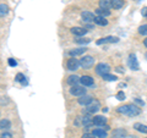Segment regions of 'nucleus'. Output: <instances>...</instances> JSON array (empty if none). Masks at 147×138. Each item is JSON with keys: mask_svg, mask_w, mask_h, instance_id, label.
Wrapping results in <instances>:
<instances>
[{"mask_svg": "<svg viewBox=\"0 0 147 138\" xmlns=\"http://www.w3.org/2000/svg\"><path fill=\"white\" fill-rule=\"evenodd\" d=\"M118 113H121V114H125L127 116H137V115L141 114V109L139 107H136L135 104H127V105H123V107H119L118 108Z\"/></svg>", "mask_w": 147, "mask_h": 138, "instance_id": "f257e3e1", "label": "nucleus"}, {"mask_svg": "<svg viewBox=\"0 0 147 138\" xmlns=\"http://www.w3.org/2000/svg\"><path fill=\"white\" fill-rule=\"evenodd\" d=\"M99 109H100L99 102H98V100H96V99H93V100H92V102L86 107V109L84 110V113H85L86 115H91V114L97 113Z\"/></svg>", "mask_w": 147, "mask_h": 138, "instance_id": "f03ea898", "label": "nucleus"}, {"mask_svg": "<svg viewBox=\"0 0 147 138\" xmlns=\"http://www.w3.org/2000/svg\"><path fill=\"white\" fill-rule=\"evenodd\" d=\"M94 65V59L90 56V55H86V56L80 59V66L84 68H91Z\"/></svg>", "mask_w": 147, "mask_h": 138, "instance_id": "7ed1b4c3", "label": "nucleus"}, {"mask_svg": "<svg viewBox=\"0 0 147 138\" xmlns=\"http://www.w3.org/2000/svg\"><path fill=\"white\" fill-rule=\"evenodd\" d=\"M94 71H96V73H97V75L103 76V75H105V73H109V71H110V66L107 65V64L100 62V64H98V65L96 66Z\"/></svg>", "mask_w": 147, "mask_h": 138, "instance_id": "20e7f679", "label": "nucleus"}, {"mask_svg": "<svg viewBox=\"0 0 147 138\" xmlns=\"http://www.w3.org/2000/svg\"><path fill=\"white\" fill-rule=\"evenodd\" d=\"M70 93H71V95L79 96V98H80V96L86 94V89H85L84 86H72L71 89H70Z\"/></svg>", "mask_w": 147, "mask_h": 138, "instance_id": "39448f33", "label": "nucleus"}, {"mask_svg": "<svg viewBox=\"0 0 147 138\" xmlns=\"http://www.w3.org/2000/svg\"><path fill=\"white\" fill-rule=\"evenodd\" d=\"M66 67H67L69 71H76L77 68L80 67V60H77L76 58H70L67 60Z\"/></svg>", "mask_w": 147, "mask_h": 138, "instance_id": "423d86ee", "label": "nucleus"}, {"mask_svg": "<svg viewBox=\"0 0 147 138\" xmlns=\"http://www.w3.org/2000/svg\"><path fill=\"white\" fill-rule=\"evenodd\" d=\"M127 65L131 70L134 71H137L140 68L139 66V62H137V59H136V55L135 54H130L129 55V60H127Z\"/></svg>", "mask_w": 147, "mask_h": 138, "instance_id": "0eeeda50", "label": "nucleus"}, {"mask_svg": "<svg viewBox=\"0 0 147 138\" xmlns=\"http://www.w3.org/2000/svg\"><path fill=\"white\" fill-rule=\"evenodd\" d=\"M119 42V38L118 37H112V36H109V37H105V38H100L98 39L97 43L98 45H102V44H107V43H118Z\"/></svg>", "mask_w": 147, "mask_h": 138, "instance_id": "6e6552de", "label": "nucleus"}, {"mask_svg": "<svg viewBox=\"0 0 147 138\" xmlns=\"http://www.w3.org/2000/svg\"><path fill=\"white\" fill-rule=\"evenodd\" d=\"M80 83L84 87H92V86H94L93 78H92L91 76H82L80 78Z\"/></svg>", "mask_w": 147, "mask_h": 138, "instance_id": "1a4fd4ad", "label": "nucleus"}, {"mask_svg": "<svg viewBox=\"0 0 147 138\" xmlns=\"http://www.w3.org/2000/svg\"><path fill=\"white\" fill-rule=\"evenodd\" d=\"M94 15L92 13L91 11H84L81 13V18H82V21L86 22V23H90V22H93L94 20Z\"/></svg>", "mask_w": 147, "mask_h": 138, "instance_id": "9d476101", "label": "nucleus"}, {"mask_svg": "<svg viewBox=\"0 0 147 138\" xmlns=\"http://www.w3.org/2000/svg\"><path fill=\"white\" fill-rule=\"evenodd\" d=\"M105 123H107V119L104 116H94L92 119V125H94V126L102 127L103 125H105Z\"/></svg>", "mask_w": 147, "mask_h": 138, "instance_id": "9b49d317", "label": "nucleus"}, {"mask_svg": "<svg viewBox=\"0 0 147 138\" xmlns=\"http://www.w3.org/2000/svg\"><path fill=\"white\" fill-rule=\"evenodd\" d=\"M112 138H126V131L124 128H117L112 132Z\"/></svg>", "mask_w": 147, "mask_h": 138, "instance_id": "f8f14e48", "label": "nucleus"}, {"mask_svg": "<svg viewBox=\"0 0 147 138\" xmlns=\"http://www.w3.org/2000/svg\"><path fill=\"white\" fill-rule=\"evenodd\" d=\"M92 100H93V99H92V96H91V95L85 94V95L80 96L77 102H79V104H80V105H82V107H87V105H88V104L92 102Z\"/></svg>", "mask_w": 147, "mask_h": 138, "instance_id": "ddd939ff", "label": "nucleus"}, {"mask_svg": "<svg viewBox=\"0 0 147 138\" xmlns=\"http://www.w3.org/2000/svg\"><path fill=\"white\" fill-rule=\"evenodd\" d=\"M71 33L75 34V36H79V37H82L87 33V29L85 27H72L71 28Z\"/></svg>", "mask_w": 147, "mask_h": 138, "instance_id": "4468645a", "label": "nucleus"}, {"mask_svg": "<svg viewBox=\"0 0 147 138\" xmlns=\"http://www.w3.org/2000/svg\"><path fill=\"white\" fill-rule=\"evenodd\" d=\"M93 22L97 26H107L108 25V20L105 17H103V16H96Z\"/></svg>", "mask_w": 147, "mask_h": 138, "instance_id": "2eb2a0df", "label": "nucleus"}, {"mask_svg": "<svg viewBox=\"0 0 147 138\" xmlns=\"http://www.w3.org/2000/svg\"><path fill=\"white\" fill-rule=\"evenodd\" d=\"M66 82H67V84H70L71 87H72V86H77V83L80 82V77L76 76V75H71V76L67 77Z\"/></svg>", "mask_w": 147, "mask_h": 138, "instance_id": "dca6fc26", "label": "nucleus"}, {"mask_svg": "<svg viewBox=\"0 0 147 138\" xmlns=\"http://www.w3.org/2000/svg\"><path fill=\"white\" fill-rule=\"evenodd\" d=\"M92 133H93L94 137H98V138H107V136H108L107 131L102 130V128H96V130H93Z\"/></svg>", "mask_w": 147, "mask_h": 138, "instance_id": "f3484780", "label": "nucleus"}, {"mask_svg": "<svg viewBox=\"0 0 147 138\" xmlns=\"http://www.w3.org/2000/svg\"><path fill=\"white\" fill-rule=\"evenodd\" d=\"M11 128V122L7 119H4V120L0 121V130L3 131H9Z\"/></svg>", "mask_w": 147, "mask_h": 138, "instance_id": "a211bd4d", "label": "nucleus"}, {"mask_svg": "<svg viewBox=\"0 0 147 138\" xmlns=\"http://www.w3.org/2000/svg\"><path fill=\"white\" fill-rule=\"evenodd\" d=\"M112 7V0H99V9L109 10Z\"/></svg>", "mask_w": 147, "mask_h": 138, "instance_id": "6ab92c4d", "label": "nucleus"}, {"mask_svg": "<svg viewBox=\"0 0 147 138\" xmlns=\"http://www.w3.org/2000/svg\"><path fill=\"white\" fill-rule=\"evenodd\" d=\"M86 48H79V49H72V50H70L69 52V54L71 55L72 58H75V56H77V55H82L85 52H86Z\"/></svg>", "mask_w": 147, "mask_h": 138, "instance_id": "aec40b11", "label": "nucleus"}, {"mask_svg": "<svg viewBox=\"0 0 147 138\" xmlns=\"http://www.w3.org/2000/svg\"><path fill=\"white\" fill-rule=\"evenodd\" d=\"M134 128L136 131H139L141 133H146L147 135V126L144 125V123H140V122H136L135 125H134Z\"/></svg>", "mask_w": 147, "mask_h": 138, "instance_id": "412c9836", "label": "nucleus"}, {"mask_svg": "<svg viewBox=\"0 0 147 138\" xmlns=\"http://www.w3.org/2000/svg\"><path fill=\"white\" fill-rule=\"evenodd\" d=\"M124 6V0H112V7L115 9V10H119Z\"/></svg>", "mask_w": 147, "mask_h": 138, "instance_id": "4be33fe9", "label": "nucleus"}, {"mask_svg": "<svg viewBox=\"0 0 147 138\" xmlns=\"http://www.w3.org/2000/svg\"><path fill=\"white\" fill-rule=\"evenodd\" d=\"M15 81H16V82H20V83H22V84H27L26 77H25L24 73H17L16 77H15Z\"/></svg>", "mask_w": 147, "mask_h": 138, "instance_id": "5701e85b", "label": "nucleus"}, {"mask_svg": "<svg viewBox=\"0 0 147 138\" xmlns=\"http://www.w3.org/2000/svg\"><path fill=\"white\" fill-rule=\"evenodd\" d=\"M9 13V7L7 5H5V4H0V17L5 16Z\"/></svg>", "mask_w": 147, "mask_h": 138, "instance_id": "b1692460", "label": "nucleus"}, {"mask_svg": "<svg viewBox=\"0 0 147 138\" xmlns=\"http://www.w3.org/2000/svg\"><path fill=\"white\" fill-rule=\"evenodd\" d=\"M96 12H97L98 16H103V17L110 15V11H109V10H103V9H99V7L97 9V10H96Z\"/></svg>", "mask_w": 147, "mask_h": 138, "instance_id": "393cba45", "label": "nucleus"}, {"mask_svg": "<svg viewBox=\"0 0 147 138\" xmlns=\"http://www.w3.org/2000/svg\"><path fill=\"white\" fill-rule=\"evenodd\" d=\"M102 78L103 80H105V81H115L117 80V76H114V75H110V73H105V75H103L102 76Z\"/></svg>", "mask_w": 147, "mask_h": 138, "instance_id": "a878e982", "label": "nucleus"}, {"mask_svg": "<svg viewBox=\"0 0 147 138\" xmlns=\"http://www.w3.org/2000/svg\"><path fill=\"white\" fill-rule=\"evenodd\" d=\"M139 33L141 36H147V23L139 27Z\"/></svg>", "mask_w": 147, "mask_h": 138, "instance_id": "bb28decb", "label": "nucleus"}, {"mask_svg": "<svg viewBox=\"0 0 147 138\" xmlns=\"http://www.w3.org/2000/svg\"><path fill=\"white\" fill-rule=\"evenodd\" d=\"M76 43H79V44H87V43H90V39H87V38H79V39H76Z\"/></svg>", "mask_w": 147, "mask_h": 138, "instance_id": "cd10ccee", "label": "nucleus"}, {"mask_svg": "<svg viewBox=\"0 0 147 138\" xmlns=\"http://www.w3.org/2000/svg\"><path fill=\"white\" fill-rule=\"evenodd\" d=\"M117 98H118V100H124L125 99V93L124 92H118V94H117Z\"/></svg>", "mask_w": 147, "mask_h": 138, "instance_id": "c85d7f7f", "label": "nucleus"}, {"mask_svg": "<svg viewBox=\"0 0 147 138\" xmlns=\"http://www.w3.org/2000/svg\"><path fill=\"white\" fill-rule=\"evenodd\" d=\"M9 65H10L11 67H15L16 65H17V62H16V60H15V59H9Z\"/></svg>", "mask_w": 147, "mask_h": 138, "instance_id": "c756f323", "label": "nucleus"}, {"mask_svg": "<svg viewBox=\"0 0 147 138\" xmlns=\"http://www.w3.org/2000/svg\"><path fill=\"white\" fill-rule=\"evenodd\" d=\"M134 102L137 104V105H139V107H144V105H145V103L144 102H142V100H140L139 98H136V99H134Z\"/></svg>", "mask_w": 147, "mask_h": 138, "instance_id": "7c9ffc66", "label": "nucleus"}, {"mask_svg": "<svg viewBox=\"0 0 147 138\" xmlns=\"http://www.w3.org/2000/svg\"><path fill=\"white\" fill-rule=\"evenodd\" d=\"M141 15L144 16V17H146V18H147V6L142 7V10H141Z\"/></svg>", "mask_w": 147, "mask_h": 138, "instance_id": "2f4dec72", "label": "nucleus"}, {"mask_svg": "<svg viewBox=\"0 0 147 138\" xmlns=\"http://www.w3.org/2000/svg\"><path fill=\"white\" fill-rule=\"evenodd\" d=\"M82 138H96V137L93 136V133H84Z\"/></svg>", "mask_w": 147, "mask_h": 138, "instance_id": "473e14b6", "label": "nucleus"}, {"mask_svg": "<svg viewBox=\"0 0 147 138\" xmlns=\"http://www.w3.org/2000/svg\"><path fill=\"white\" fill-rule=\"evenodd\" d=\"M1 137H3V138H11L12 135H11V133H7V132H4L3 135H1Z\"/></svg>", "mask_w": 147, "mask_h": 138, "instance_id": "72a5a7b5", "label": "nucleus"}, {"mask_svg": "<svg viewBox=\"0 0 147 138\" xmlns=\"http://www.w3.org/2000/svg\"><path fill=\"white\" fill-rule=\"evenodd\" d=\"M144 44H145V47H146V48H147V38H146V39H145V40H144Z\"/></svg>", "mask_w": 147, "mask_h": 138, "instance_id": "f704fd0d", "label": "nucleus"}, {"mask_svg": "<svg viewBox=\"0 0 147 138\" xmlns=\"http://www.w3.org/2000/svg\"><path fill=\"white\" fill-rule=\"evenodd\" d=\"M127 138H135V137H127Z\"/></svg>", "mask_w": 147, "mask_h": 138, "instance_id": "c9c22d12", "label": "nucleus"}, {"mask_svg": "<svg viewBox=\"0 0 147 138\" xmlns=\"http://www.w3.org/2000/svg\"><path fill=\"white\" fill-rule=\"evenodd\" d=\"M145 56H146V59H147V53H146V55H145Z\"/></svg>", "mask_w": 147, "mask_h": 138, "instance_id": "e433bc0d", "label": "nucleus"}, {"mask_svg": "<svg viewBox=\"0 0 147 138\" xmlns=\"http://www.w3.org/2000/svg\"><path fill=\"white\" fill-rule=\"evenodd\" d=\"M1 138H3V137H1Z\"/></svg>", "mask_w": 147, "mask_h": 138, "instance_id": "4c0bfd02", "label": "nucleus"}]
</instances>
